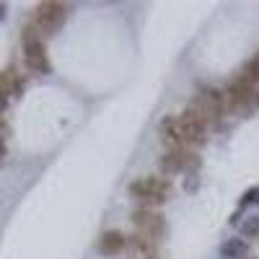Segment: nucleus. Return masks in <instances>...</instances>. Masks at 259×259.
Segmentation results:
<instances>
[{"instance_id": "obj_1", "label": "nucleus", "mask_w": 259, "mask_h": 259, "mask_svg": "<svg viewBox=\"0 0 259 259\" xmlns=\"http://www.w3.org/2000/svg\"><path fill=\"white\" fill-rule=\"evenodd\" d=\"M210 119L212 117H210V112L205 109V104L200 99H194L182 114H177V127H179V135H182L184 148L192 150V145H200L205 140Z\"/></svg>"}, {"instance_id": "obj_2", "label": "nucleus", "mask_w": 259, "mask_h": 259, "mask_svg": "<svg viewBox=\"0 0 259 259\" xmlns=\"http://www.w3.org/2000/svg\"><path fill=\"white\" fill-rule=\"evenodd\" d=\"M24 62L31 73H39V75H47L52 70V62H50V55H47V47L41 41V34L36 31L34 24H29L24 29Z\"/></svg>"}, {"instance_id": "obj_3", "label": "nucleus", "mask_w": 259, "mask_h": 259, "mask_svg": "<svg viewBox=\"0 0 259 259\" xmlns=\"http://www.w3.org/2000/svg\"><path fill=\"white\" fill-rule=\"evenodd\" d=\"M168 194H171V182L163 177H143V179H135L130 184V197L143 202V207L166 202Z\"/></svg>"}, {"instance_id": "obj_4", "label": "nucleus", "mask_w": 259, "mask_h": 259, "mask_svg": "<svg viewBox=\"0 0 259 259\" xmlns=\"http://www.w3.org/2000/svg\"><path fill=\"white\" fill-rule=\"evenodd\" d=\"M65 18H68V6L65 3H55V0H50V3H39L36 11H34V26L41 36H52L62 29Z\"/></svg>"}, {"instance_id": "obj_5", "label": "nucleus", "mask_w": 259, "mask_h": 259, "mask_svg": "<svg viewBox=\"0 0 259 259\" xmlns=\"http://www.w3.org/2000/svg\"><path fill=\"white\" fill-rule=\"evenodd\" d=\"M223 94H226L228 109H233V112H249V109H254V106L259 104V94L244 80L241 73L233 75V78L228 80V85L223 89Z\"/></svg>"}, {"instance_id": "obj_6", "label": "nucleus", "mask_w": 259, "mask_h": 259, "mask_svg": "<svg viewBox=\"0 0 259 259\" xmlns=\"http://www.w3.org/2000/svg\"><path fill=\"white\" fill-rule=\"evenodd\" d=\"M133 223H135V233L145 236V239H150L153 244H158L166 236V221L153 207H138L133 212Z\"/></svg>"}, {"instance_id": "obj_7", "label": "nucleus", "mask_w": 259, "mask_h": 259, "mask_svg": "<svg viewBox=\"0 0 259 259\" xmlns=\"http://www.w3.org/2000/svg\"><path fill=\"white\" fill-rule=\"evenodd\" d=\"M194 163V153L189 148H168L161 156V171L163 174H179V171H187Z\"/></svg>"}, {"instance_id": "obj_8", "label": "nucleus", "mask_w": 259, "mask_h": 259, "mask_svg": "<svg viewBox=\"0 0 259 259\" xmlns=\"http://www.w3.org/2000/svg\"><path fill=\"white\" fill-rule=\"evenodd\" d=\"M127 254L130 259H158V244H153L140 233H133L127 236Z\"/></svg>"}, {"instance_id": "obj_9", "label": "nucleus", "mask_w": 259, "mask_h": 259, "mask_svg": "<svg viewBox=\"0 0 259 259\" xmlns=\"http://www.w3.org/2000/svg\"><path fill=\"white\" fill-rule=\"evenodd\" d=\"M24 91V78H21L16 70H3L0 73V112L6 109L8 99L18 96Z\"/></svg>"}, {"instance_id": "obj_10", "label": "nucleus", "mask_w": 259, "mask_h": 259, "mask_svg": "<svg viewBox=\"0 0 259 259\" xmlns=\"http://www.w3.org/2000/svg\"><path fill=\"white\" fill-rule=\"evenodd\" d=\"M202 104H205V109L210 112L212 119H218L228 112V104H226V94L223 89H212V85H207V89H202V94L197 96Z\"/></svg>"}, {"instance_id": "obj_11", "label": "nucleus", "mask_w": 259, "mask_h": 259, "mask_svg": "<svg viewBox=\"0 0 259 259\" xmlns=\"http://www.w3.org/2000/svg\"><path fill=\"white\" fill-rule=\"evenodd\" d=\"M96 249H99L104 256H117L119 251L127 249V236H122L119 231H106L101 239H99Z\"/></svg>"}, {"instance_id": "obj_12", "label": "nucleus", "mask_w": 259, "mask_h": 259, "mask_svg": "<svg viewBox=\"0 0 259 259\" xmlns=\"http://www.w3.org/2000/svg\"><path fill=\"white\" fill-rule=\"evenodd\" d=\"M161 138L168 148H184L182 135H179V127H177V117H166L161 122Z\"/></svg>"}, {"instance_id": "obj_13", "label": "nucleus", "mask_w": 259, "mask_h": 259, "mask_svg": "<svg viewBox=\"0 0 259 259\" xmlns=\"http://www.w3.org/2000/svg\"><path fill=\"white\" fill-rule=\"evenodd\" d=\"M241 75H244V80L251 85V89L259 94V55H254V57H251V60L244 65Z\"/></svg>"}, {"instance_id": "obj_14", "label": "nucleus", "mask_w": 259, "mask_h": 259, "mask_svg": "<svg viewBox=\"0 0 259 259\" xmlns=\"http://www.w3.org/2000/svg\"><path fill=\"white\" fill-rule=\"evenodd\" d=\"M244 251H246V241H241V239H233V241H228V244L221 249V254H223L226 259H241Z\"/></svg>"}, {"instance_id": "obj_15", "label": "nucleus", "mask_w": 259, "mask_h": 259, "mask_svg": "<svg viewBox=\"0 0 259 259\" xmlns=\"http://www.w3.org/2000/svg\"><path fill=\"white\" fill-rule=\"evenodd\" d=\"M241 233H244V236H259V215H251L249 221H244Z\"/></svg>"}, {"instance_id": "obj_16", "label": "nucleus", "mask_w": 259, "mask_h": 259, "mask_svg": "<svg viewBox=\"0 0 259 259\" xmlns=\"http://www.w3.org/2000/svg\"><path fill=\"white\" fill-rule=\"evenodd\" d=\"M254 202H259V187H251L246 194H244V200H241V207H246V205H254Z\"/></svg>"}, {"instance_id": "obj_17", "label": "nucleus", "mask_w": 259, "mask_h": 259, "mask_svg": "<svg viewBox=\"0 0 259 259\" xmlns=\"http://www.w3.org/2000/svg\"><path fill=\"white\" fill-rule=\"evenodd\" d=\"M6 158V130H3V124H0V161Z\"/></svg>"}]
</instances>
